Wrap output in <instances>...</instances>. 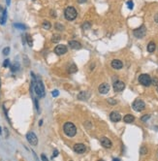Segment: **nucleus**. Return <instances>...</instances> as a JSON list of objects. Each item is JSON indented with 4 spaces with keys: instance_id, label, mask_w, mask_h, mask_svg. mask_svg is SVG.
Wrapping results in <instances>:
<instances>
[{
    "instance_id": "f257e3e1",
    "label": "nucleus",
    "mask_w": 158,
    "mask_h": 161,
    "mask_svg": "<svg viewBox=\"0 0 158 161\" xmlns=\"http://www.w3.org/2000/svg\"><path fill=\"white\" fill-rule=\"evenodd\" d=\"M31 75H32V84L33 86H34V91H35V93L36 95L38 96V97H44L45 95H46V92H45V87H44V84L42 83V81L38 79L37 81L35 80V76H34V74L31 73Z\"/></svg>"
},
{
    "instance_id": "f03ea898",
    "label": "nucleus",
    "mask_w": 158,
    "mask_h": 161,
    "mask_svg": "<svg viewBox=\"0 0 158 161\" xmlns=\"http://www.w3.org/2000/svg\"><path fill=\"white\" fill-rule=\"evenodd\" d=\"M63 131L68 137H74L77 134V127L72 122H66L63 125Z\"/></svg>"
},
{
    "instance_id": "7ed1b4c3",
    "label": "nucleus",
    "mask_w": 158,
    "mask_h": 161,
    "mask_svg": "<svg viewBox=\"0 0 158 161\" xmlns=\"http://www.w3.org/2000/svg\"><path fill=\"white\" fill-rule=\"evenodd\" d=\"M78 16V12L74 7H67L64 11V17L67 21H74Z\"/></svg>"
},
{
    "instance_id": "20e7f679",
    "label": "nucleus",
    "mask_w": 158,
    "mask_h": 161,
    "mask_svg": "<svg viewBox=\"0 0 158 161\" xmlns=\"http://www.w3.org/2000/svg\"><path fill=\"white\" fill-rule=\"evenodd\" d=\"M132 108H133L134 111L142 112L146 109V104L141 99H136V100L133 102V104H132Z\"/></svg>"
},
{
    "instance_id": "39448f33",
    "label": "nucleus",
    "mask_w": 158,
    "mask_h": 161,
    "mask_svg": "<svg viewBox=\"0 0 158 161\" xmlns=\"http://www.w3.org/2000/svg\"><path fill=\"white\" fill-rule=\"evenodd\" d=\"M139 83L144 86H149L151 84V78L147 74H142L139 76Z\"/></svg>"
},
{
    "instance_id": "423d86ee",
    "label": "nucleus",
    "mask_w": 158,
    "mask_h": 161,
    "mask_svg": "<svg viewBox=\"0 0 158 161\" xmlns=\"http://www.w3.org/2000/svg\"><path fill=\"white\" fill-rule=\"evenodd\" d=\"M133 34H134V36L138 38V39H142L145 37V35L147 34V28L145 25H142V26H140L139 28H137L135 29L134 31H133Z\"/></svg>"
},
{
    "instance_id": "0eeeda50",
    "label": "nucleus",
    "mask_w": 158,
    "mask_h": 161,
    "mask_svg": "<svg viewBox=\"0 0 158 161\" xmlns=\"http://www.w3.org/2000/svg\"><path fill=\"white\" fill-rule=\"evenodd\" d=\"M26 139L27 141L29 142V144L31 145V146H37L38 145V138H37V136H36V134L33 133V132H28L26 134Z\"/></svg>"
},
{
    "instance_id": "6e6552de",
    "label": "nucleus",
    "mask_w": 158,
    "mask_h": 161,
    "mask_svg": "<svg viewBox=\"0 0 158 161\" xmlns=\"http://www.w3.org/2000/svg\"><path fill=\"white\" fill-rule=\"evenodd\" d=\"M55 52L57 56H62L67 52V47L65 45H57L55 48Z\"/></svg>"
},
{
    "instance_id": "1a4fd4ad",
    "label": "nucleus",
    "mask_w": 158,
    "mask_h": 161,
    "mask_svg": "<svg viewBox=\"0 0 158 161\" xmlns=\"http://www.w3.org/2000/svg\"><path fill=\"white\" fill-rule=\"evenodd\" d=\"M125 88V83L121 81H115L114 83V90L116 92H120Z\"/></svg>"
},
{
    "instance_id": "9d476101",
    "label": "nucleus",
    "mask_w": 158,
    "mask_h": 161,
    "mask_svg": "<svg viewBox=\"0 0 158 161\" xmlns=\"http://www.w3.org/2000/svg\"><path fill=\"white\" fill-rule=\"evenodd\" d=\"M98 90L101 94H107L110 91V85L107 83H101V84L99 85Z\"/></svg>"
},
{
    "instance_id": "9b49d317",
    "label": "nucleus",
    "mask_w": 158,
    "mask_h": 161,
    "mask_svg": "<svg viewBox=\"0 0 158 161\" xmlns=\"http://www.w3.org/2000/svg\"><path fill=\"white\" fill-rule=\"evenodd\" d=\"M74 150H75V152H77V153L82 154V153H83L86 150V148H85V146L83 144H76L74 146Z\"/></svg>"
},
{
    "instance_id": "f8f14e48",
    "label": "nucleus",
    "mask_w": 158,
    "mask_h": 161,
    "mask_svg": "<svg viewBox=\"0 0 158 161\" xmlns=\"http://www.w3.org/2000/svg\"><path fill=\"white\" fill-rule=\"evenodd\" d=\"M100 143H101V145L103 146L104 148H106V149H111L112 146H113L112 142H111L108 138H106V137H102V138L100 139Z\"/></svg>"
},
{
    "instance_id": "ddd939ff",
    "label": "nucleus",
    "mask_w": 158,
    "mask_h": 161,
    "mask_svg": "<svg viewBox=\"0 0 158 161\" xmlns=\"http://www.w3.org/2000/svg\"><path fill=\"white\" fill-rule=\"evenodd\" d=\"M111 65H112V67H113L114 69H115V70H119V69H121V68L123 67V63H122L119 59H114V60L112 61Z\"/></svg>"
},
{
    "instance_id": "4468645a",
    "label": "nucleus",
    "mask_w": 158,
    "mask_h": 161,
    "mask_svg": "<svg viewBox=\"0 0 158 161\" xmlns=\"http://www.w3.org/2000/svg\"><path fill=\"white\" fill-rule=\"evenodd\" d=\"M110 118H111L112 121L118 122L121 119V116H120L119 113H117V112H112L111 115H110Z\"/></svg>"
},
{
    "instance_id": "2eb2a0df",
    "label": "nucleus",
    "mask_w": 158,
    "mask_h": 161,
    "mask_svg": "<svg viewBox=\"0 0 158 161\" xmlns=\"http://www.w3.org/2000/svg\"><path fill=\"white\" fill-rule=\"evenodd\" d=\"M69 47L73 49V50H80V49H82V45L80 42H78V41H75V40H72V41H69Z\"/></svg>"
},
{
    "instance_id": "dca6fc26",
    "label": "nucleus",
    "mask_w": 158,
    "mask_h": 161,
    "mask_svg": "<svg viewBox=\"0 0 158 161\" xmlns=\"http://www.w3.org/2000/svg\"><path fill=\"white\" fill-rule=\"evenodd\" d=\"M6 21H7V10L4 9L3 12H2L1 17H0V24H1V25H4L6 23Z\"/></svg>"
},
{
    "instance_id": "f3484780",
    "label": "nucleus",
    "mask_w": 158,
    "mask_h": 161,
    "mask_svg": "<svg viewBox=\"0 0 158 161\" xmlns=\"http://www.w3.org/2000/svg\"><path fill=\"white\" fill-rule=\"evenodd\" d=\"M156 50V45L154 42H149L148 45H147V51L148 52H153V51H155Z\"/></svg>"
},
{
    "instance_id": "a211bd4d",
    "label": "nucleus",
    "mask_w": 158,
    "mask_h": 161,
    "mask_svg": "<svg viewBox=\"0 0 158 161\" xmlns=\"http://www.w3.org/2000/svg\"><path fill=\"white\" fill-rule=\"evenodd\" d=\"M88 97H89V93L86 92V91H82V92H81L80 94L78 95V98L80 100H87Z\"/></svg>"
},
{
    "instance_id": "6ab92c4d",
    "label": "nucleus",
    "mask_w": 158,
    "mask_h": 161,
    "mask_svg": "<svg viewBox=\"0 0 158 161\" xmlns=\"http://www.w3.org/2000/svg\"><path fill=\"white\" fill-rule=\"evenodd\" d=\"M123 120L126 123H132V122L135 120V117H134V116H132V115H126L125 117H123Z\"/></svg>"
},
{
    "instance_id": "aec40b11",
    "label": "nucleus",
    "mask_w": 158,
    "mask_h": 161,
    "mask_svg": "<svg viewBox=\"0 0 158 161\" xmlns=\"http://www.w3.org/2000/svg\"><path fill=\"white\" fill-rule=\"evenodd\" d=\"M25 39H26V42H27L28 46H29V47H32V46H33V40H32L31 35L26 34V35H25Z\"/></svg>"
},
{
    "instance_id": "412c9836",
    "label": "nucleus",
    "mask_w": 158,
    "mask_h": 161,
    "mask_svg": "<svg viewBox=\"0 0 158 161\" xmlns=\"http://www.w3.org/2000/svg\"><path fill=\"white\" fill-rule=\"evenodd\" d=\"M77 70H78V68H77L76 64H71L70 67L68 68V72L70 73V74H74V73H76Z\"/></svg>"
},
{
    "instance_id": "4be33fe9",
    "label": "nucleus",
    "mask_w": 158,
    "mask_h": 161,
    "mask_svg": "<svg viewBox=\"0 0 158 161\" xmlns=\"http://www.w3.org/2000/svg\"><path fill=\"white\" fill-rule=\"evenodd\" d=\"M10 67H11L12 72H16V71L20 69V64H19L17 62H15L13 65H10Z\"/></svg>"
},
{
    "instance_id": "5701e85b",
    "label": "nucleus",
    "mask_w": 158,
    "mask_h": 161,
    "mask_svg": "<svg viewBox=\"0 0 158 161\" xmlns=\"http://www.w3.org/2000/svg\"><path fill=\"white\" fill-rule=\"evenodd\" d=\"M42 26L44 27V29L49 30V29H50V27H51V24H50V22H48V21H45V22H43V24H42Z\"/></svg>"
},
{
    "instance_id": "b1692460",
    "label": "nucleus",
    "mask_w": 158,
    "mask_h": 161,
    "mask_svg": "<svg viewBox=\"0 0 158 161\" xmlns=\"http://www.w3.org/2000/svg\"><path fill=\"white\" fill-rule=\"evenodd\" d=\"M14 27L17 28V29H22V30L26 29V26L24 24H22V23H14Z\"/></svg>"
},
{
    "instance_id": "393cba45",
    "label": "nucleus",
    "mask_w": 158,
    "mask_h": 161,
    "mask_svg": "<svg viewBox=\"0 0 158 161\" xmlns=\"http://www.w3.org/2000/svg\"><path fill=\"white\" fill-rule=\"evenodd\" d=\"M60 39H61V38H60L59 35L55 34V35L51 37V42H52V43H58V42L60 41Z\"/></svg>"
},
{
    "instance_id": "a878e982",
    "label": "nucleus",
    "mask_w": 158,
    "mask_h": 161,
    "mask_svg": "<svg viewBox=\"0 0 158 161\" xmlns=\"http://www.w3.org/2000/svg\"><path fill=\"white\" fill-rule=\"evenodd\" d=\"M90 27H91V23L89 22H84L82 23V28H83V29L86 30V29H89Z\"/></svg>"
},
{
    "instance_id": "bb28decb",
    "label": "nucleus",
    "mask_w": 158,
    "mask_h": 161,
    "mask_svg": "<svg viewBox=\"0 0 158 161\" xmlns=\"http://www.w3.org/2000/svg\"><path fill=\"white\" fill-rule=\"evenodd\" d=\"M55 27L56 30H59V31H62V30H64V26L61 24V23H55Z\"/></svg>"
},
{
    "instance_id": "cd10ccee",
    "label": "nucleus",
    "mask_w": 158,
    "mask_h": 161,
    "mask_svg": "<svg viewBox=\"0 0 158 161\" xmlns=\"http://www.w3.org/2000/svg\"><path fill=\"white\" fill-rule=\"evenodd\" d=\"M140 153H141L142 155L147 154V149L146 148V147H142V148L140 149Z\"/></svg>"
},
{
    "instance_id": "c85d7f7f",
    "label": "nucleus",
    "mask_w": 158,
    "mask_h": 161,
    "mask_svg": "<svg viewBox=\"0 0 158 161\" xmlns=\"http://www.w3.org/2000/svg\"><path fill=\"white\" fill-rule=\"evenodd\" d=\"M127 6H128V9L132 10V9L134 8V3H133V1H132V0H129V1L127 2Z\"/></svg>"
},
{
    "instance_id": "c756f323",
    "label": "nucleus",
    "mask_w": 158,
    "mask_h": 161,
    "mask_svg": "<svg viewBox=\"0 0 158 161\" xmlns=\"http://www.w3.org/2000/svg\"><path fill=\"white\" fill-rule=\"evenodd\" d=\"M9 52H10V48H9V47H6L5 49L3 50V55H4V56H8Z\"/></svg>"
},
{
    "instance_id": "7c9ffc66",
    "label": "nucleus",
    "mask_w": 158,
    "mask_h": 161,
    "mask_svg": "<svg viewBox=\"0 0 158 161\" xmlns=\"http://www.w3.org/2000/svg\"><path fill=\"white\" fill-rule=\"evenodd\" d=\"M151 84H153V85H158V78L151 79Z\"/></svg>"
},
{
    "instance_id": "2f4dec72",
    "label": "nucleus",
    "mask_w": 158,
    "mask_h": 161,
    "mask_svg": "<svg viewBox=\"0 0 158 161\" xmlns=\"http://www.w3.org/2000/svg\"><path fill=\"white\" fill-rule=\"evenodd\" d=\"M10 66V59H5V61L3 62V67H8Z\"/></svg>"
},
{
    "instance_id": "473e14b6",
    "label": "nucleus",
    "mask_w": 158,
    "mask_h": 161,
    "mask_svg": "<svg viewBox=\"0 0 158 161\" xmlns=\"http://www.w3.org/2000/svg\"><path fill=\"white\" fill-rule=\"evenodd\" d=\"M150 117V115H147V116H144V117H141V120L142 121H147V119Z\"/></svg>"
},
{
    "instance_id": "72a5a7b5",
    "label": "nucleus",
    "mask_w": 158,
    "mask_h": 161,
    "mask_svg": "<svg viewBox=\"0 0 158 161\" xmlns=\"http://www.w3.org/2000/svg\"><path fill=\"white\" fill-rule=\"evenodd\" d=\"M51 94H52L54 97H56V96H58V95H59V91H58V90H56V89H55V90L52 91V93H51Z\"/></svg>"
},
{
    "instance_id": "f704fd0d",
    "label": "nucleus",
    "mask_w": 158,
    "mask_h": 161,
    "mask_svg": "<svg viewBox=\"0 0 158 161\" xmlns=\"http://www.w3.org/2000/svg\"><path fill=\"white\" fill-rule=\"evenodd\" d=\"M108 102H109L110 104H112V105H114V104H116V101L113 100L112 98H109V99H108Z\"/></svg>"
},
{
    "instance_id": "c9c22d12",
    "label": "nucleus",
    "mask_w": 158,
    "mask_h": 161,
    "mask_svg": "<svg viewBox=\"0 0 158 161\" xmlns=\"http://www.w3.org/2000/svg\"><path fill=\"white\" fill-rule=\"evenodd\" d=\"M35 105H36V109H37V111L39 112V104H38V100L37 99H35Z\"/></svg>"
},
{
    "instance_id": "e433bc0d",
    "label": "nucleus",
    "mask_w": 158,
    "mask_h": 161,
    "mask_svg": "<svg viewBox=\"0 0 158 161\" xmlns=\"http://www.w3.org/2000/svg\"><path fill=\"white\" fill-rule=\"evenodd\" d=\"M57 155H58V150H55V151H54V157H56Z\"/></svg>"
},
{
    "instance_id": "4c0bfd02",
    "label": "nucleus",
    "mask_w": 158,
    "mask_h": 161,
    "mask_svg": "<svg viewBox=\"0 0 158 161\" xmlns=\"http://www.w3.org/2000/svg\"><path fill=\"white\" fill-rule=\"evenodd\" d=\"M41 159H42V160H45V161L48 160V158L46 157V155H44V154H42V155H41Z\"/></svg>"
},
{
    "instance_id": "58836bf2",
    "label": "nucleus",
    "mask_w": 158,
    "mask_h": 161,
    "mask_svg": "<svg viewBox=\"0 0 158 161\" xmlns=\"http://www.w3.org/2000/svg\"><path fill=\"white\" fill-rule=\"evenodd\" d=\"M87 0H78V3H80V4H83V3H85Z\"/></svg>"
},
{
    "instance_id": "ea45409f",
    "label": "nucleus",
    "mask_w": 158,
    "mask_h": 161,
    "mask_svg": "<svg viewBox=\"0 0 158 161\" xmlns=\"http://www.w3.org/2000/svg\"><path fill=\"white\" fill-rule=\"evenodd\" d=\"M154 21H155V22H157L158 23V13L154 16Z\"/></svg>"
},
{
    "instance_id": "a19ab883",
    "label": "nucleus",
    "mask_w": 158,
    "mask_h": 161,
    "mask_svg": "<svg viewBox=\"0 0 158 161\" xmlns=\"http://www.w3.org/2000/svg\"><path fill=\"white\" fill-rule=\"evenodd\" d=\"M50 16H52V17H56V15H55V11H50Z\"/></svg>"
},
{
    "instance_id": "79ce46f5",
    "label": "nucleus",
    "mask_w": 158,
    "mask_h": 161,
    "mask_svg": "<svg viewBox=\"0 0 158 161\" xmlns=\"http://www.w3.org/2000/svg\"><path fill=\"white\" fill-rule=\"evenodd\" d=\"M6 3H7V5L9 6L10 5V3H11V0H6Z\"/></svg>"
},
{
    "instance_id": "37998d69",
    "label": "nucleus",
    "mask_w": 158,
    "mask_h": 161,
    "mask_svg": "<svg viewBox=\"0 0 158 161\" xmlns=\"http://www.w3.org/2000/svg\"><path fill=\"white\" fill-rule=\"evenodd\" d=\"M42 124H43V120H42V119H41V120H40V121H39V125H40V126H41V125H42Z\"/></svg>"
},
{
    "instance_id": "c03bdc74",
    "label": "nucleus",
    "mask_w": 158,
    "mask_h": 161,
    "mask_svg": "<svg viewBox=\"0 0 158 161\" xmlns=\"http://www.w3.org/2000/svg\"><path fill=\"white\" fill-rule=\"evenodd\" d=\"M3 10H4V9H3V7L0 5V12H3Z\"/></svg>"
},
{
    "instance_id": "a18cd8bd",
    "label": "nucleus",
    "mask_w": 158,
    "mask_h": 161,
    "mask_svg": "<svg viewBox=\"0 0 158 161\" xmlns=\"http://www.w3.org/2000/svg\"><path fill=\"white\" fill-rule=\"evenodd\" d=\"M2 134V130H1V127H0V135Z\"/></svg>"
},
{
    "instance_id": "49530a36",
    "label": "nucleus",
    "mask_w": 158,
    "mask_h": 161,
    "mask_svg": "<svg viewBox=\"0 0 158 161\" xmlns=\"http://www.w3.org/2000/svg\"><path fill=\"white\" fill-rule=\"evenodd\" d=\"M157 92H158V85H157Z\"/></svg>"
},
{
    "instance_id": "de8ad7c7",
    "label": "nucleus",
    "mask_w": 158,
    "mask_h": 161,
    "mask_svg": "<svg viewBox=\"0 0 158 161\" xmlns=\"http://www.w3.org/2000/svg\"><path fill=\"white\" fill-rule=\"evenodd\" d=\"M32 1H35V0H32Z\"/></svg>"
}]
</instances>
